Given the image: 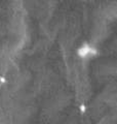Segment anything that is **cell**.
<instances>
[{"label": "cell", "mask_w": 117, "mask_h": 124, "mask_svg": "<svg viewBox=\"0 0 117 124\" xmlns=\"http://www.w3.org/2000/svg\"><path fill=\"white\" fill-rule=\"evenodd\" d=\"M99 51L95 46L89 45L88 42H84L82 46H80L77 50V55L81 59H86V58H91V57H96Z\"/></svg>", "instance_id": "1"}, {"label": "cell", "mask_w": 117, "mask_h": 124, "mask_svg": "<svg viewBox=\"0 0 117 124\" xmlns=\"http://www.w3.org/2000/svg\"><path fill=\"white\" fill-rule=\"evenodd\" d=\"M80 108H81V111H82V112H85V108H85L84 104H82V106L80 107Z\"/></svg>", "instance_id": "2"}]
</instances>
